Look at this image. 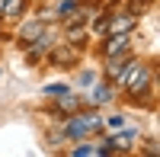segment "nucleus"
I'll list each match as a JSON object with an SVG mask.
<instances>
[{"instance_id":"1a4fd4ad","label":"nucleus","mask_w":160,"mask_h":157,"mask_svg":"<svg viewBox=\"0 0 160 157\" xmlns=\"http://www.w3.org/2000/svg\"><path fill=\"white\" fill-rule=\"evenodd\" d=\"M26 7H29V0H0V16H10V19H19Z\"/></svg>"},{"instance_id":"f8f14e48","label":"nucleus","mask_w":160,"mask_h":157,"mask_svg":"<svg viewBox=\"0 0 160 157\" xmlns=\"http://www.w3.org/2000/svg\"><path fill=\"white\" fill-rule=\"evenodd\" d=\"M68 38H71V45H80L87 38V23H77V26H68Z\"/></svg>"},{"instance_id":"a211bd4d","label":"nucleus","mask_w":160,"mask_h":157,"mask_svg":"<svg viewBox=\"0 0 160 157\" xmlns=\"http://www.w3.org/2000/svg\"><path fill=\"white\" fill-rule=\"evenodd\" d=\"M80 84H83V87H93V84H96V74H93V71H83V74H80Z\"/></svg>"},{"instance_id":"39448f33","label":"nucleus","mask_w":160,"mask_h":157,"mask_svg":"<svg viewBox=\"0 0 160 157\" xmlns=\"http://www.w3.org/2000/svg\"><path fill=\"white\" fill-rule=\"evenodd\" d=\"M135 26H138V16L131 10H125V13H115L112 19H106V32H109V35L112 32H131Z\"/></svg>"},{"instance_id":"f03ea898","label":"nucleus","mask_w":160,"mask_h":157,"mask_svg":"<svg viewBox=\"0 0 160 157\" xmlns=\"http://www.w3.org/2000/svg\"><path fill=\"white\" fill-rule=\"evenodd\" d=\"M99 128H102V119L96 112H74V119H68L64 138H87V135H96Z\"/></svg>"},{"instance_id":"423d86ee","label":"nucleus","mask_w":160,"mask_h":157,"mask_svg":"<svg viewBox=\"0 0 160 157\" xmlns=\"http://www.w3.org/2000/svg\"><path fill=\"white\" fill-rule=\"evenodd\" d=\"M125 48H131V32H112V35L102 42V58L118 55V51H125Z\"/></svg>"},{"instance_id":"ddd939ff","label":"nucleus","mask_w":160,"mask_h":157,"mask_svg":"<svg viewBox=\"0 0 160 157\" xmlns=\"http://www.w3.org/2000/svg\"><path fill=\"white\" fill-rule=\"evenodd\" d=\"M80 3H83V0H64V3H58V10H55V13H58V16H68V13H71V10H77Z\"/></svg>"},{"instance_id":"dca6fc26","label":"nucleus","mask_w":160,"mask_h":157,"mask_svg":"<svg viewBox=\"0 0 160 157\" xmlns=\"http://www.w3.org/2000/svg\"><path fill=\"white\" fill-rule=\"evenodd\" d=\"M102 125H109V128H122V125H125V115H109V119H102Z\"/></svg>"},{"instance_id":"9b49d317","label":"nucleus","mask_w":160,"mask_h":157,"mask_svg":"<svg viewBox=\"0 0 160 157\" xmlns=\"http://www.w3.org/2000/svg\"><path fill=\"white\" fill-rule=\"evenodd\" d=\"M131 141H135V132H125L118 138H109V144H112V151H131Z\"/></svg>"},{"instance_id":"7ed1b4c3","label":"nucleus","mask_w":160,"mask_h":157,"mask_svg":"<svg viewBox=\"0 0 160 157\" xmlns=\"http://www.w3.org/2000/svg\"><path fill=\"white\" fill-rule=\"evenodd\" d=\"M77 61H80V48L77 45H68V42L51 45V64H55V68H71Z\"/></svg>"},{"instance_id":"f257e3e1","label":"nucleus","mask_w":160,"mask_h":157,"mask_svg":"<svg viewBox=\"0 0 160 157\" xmlns=\"http://www.w3.org/2000/svg\"><path fill=\"white\" fill-rule=\"evenodd\" d=\"M118 80L125 84V90L131 96H151L154 93V64H144V61H135L131 58V64L125 68V74L118 77Z\"/></svg>"},{"instance_id":"4468645a","label":"nucleus","mask_w":160,"mask_h":157,"mask_svg":"<svg viewBox=\"0 0 160 157\" xmlns=\"http://www.w3.org/2000/svg\"><path fill=\"white\" fill-rule=\"evenodd\" d=\"M64 90H71L68 84H48L45 87V96H58V93H64Z\"/></svg>"},{"instance_id":"20e7f679","label":"nucleus","mask_w":160,"mask_h":157,"mask_svg":"<svg viewBox=\"0 0 160 157\" xmlns=\"http://www.w3.org/2000/svg\"><path fill=\"white\" fill-rule=\"evenodd\" d=\"M131 58H135L131 48L118 51V55H109V58H106V77H109V80H118V77L125 74V68L131 64Z\"/></svg>"},{"instance_id":"9d476101","label":"nucleus","mask_w":160,"mask_h":157,"mask_svg":"<svg viewBox=\"0 0 160 157\" xmlns=\"http://www.w3.org/2000/svg\"><path fill=\"white\" fill-rule=\"evenodd\" d=\"M42 32H45V23H42V19H29V23L19 29V38H22V42H35Z\"/></svg>"},{"instance_id":"2eb2a0df","label":"nucleus","mask_w":160,"mask_h":157,"mask_svg":"<svg viewBox=\"0 0 160 157\" xmlns=\"http://www.w3.org/2000/svg\"><path fill=\"white\" fill-rule=\"evenodd\" d=\"M148 7H151V0H131V13H135V16H141Z\"/></svg>"},{"instance_id":"0eeeda50","label":"nucleus","mask_w":160,"mask_h":157,"mask_svg":"<svg viewBox=\"0 0 160 157\" xmlns=\"http://www.w3.org/2000/svg\"><path fill=\"white\" fill-rule=\"evenodd\" d=\"M55 99H58V109H55V115H61V119H68V115L80 112V96H77V93H71V90L58 93Z\"/></svg>"},{"instance_id":"f3484780","label":"nucleus","mask_w":160,"mask_h":157,"mask_svg":"<svg viewBox=\"0 0 160 157\" xmlns=\"http://www.w3.org/2000/svg\"><path fill=\"white\" fill-rule=\"evenodd\" d=\"M96 154V148H90V144H83V148H74V157H93Z\"/></svg>"},{"instance_id":"6e6552de","label":"nucleus","mask_w":160,"mask_h":157,"mask_svg":"<svg viewBox=\"0 0 160 157\" xmlns=\"http://www.w3.org/2000/svg\"><path fill=\"white\" fill-rule=\"evenodd\" d=\"M109 99H112V87L109 84H93L90 87V96H87L90 106H106Z\"/></svg>"}]
</instances>
